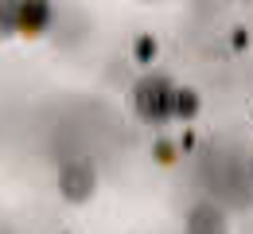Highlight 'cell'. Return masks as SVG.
Returning <instances> with one entry per match:
<instances>
[{
  "mask_svg": "<svg viewBox=\"0 0 253 234\" xmlns=\"http://www.w3.org/2000/svg\"><path fill=\"white\" fill-rule=\"evenodd\" d=\"M132 51H136V59H140V63H152V59H156V51H160L156 35H136V39H132Z\"/></svg>",
  "mask_w": 253,
  "mask_h": 234,
  "instance_id": "2",
  "label": "cell"
},
{
  "mask_svg": "<svg viewBox=\"0 0 253 234\" xmlns=\"http://www.w3.org/2000/svg\"><path fill=\"white\" fill-rule=\"evenodd\" d=\"M195 113H199V94L195 90H171V117L191 121Z\"/></svg>",
  "mask_w": 253,
  "mask_h": 234,
  "instance_id": "1",
  "label": "cell"
}]
</instances>
